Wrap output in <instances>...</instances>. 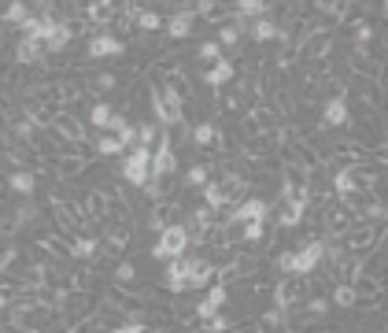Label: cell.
<instances>
[{
  "label": "cell",
  "instance_id": "cell-5",
  "mask_svg": "<svg viewBox=\"0 0 388 333\" xmlns=\"http://www.w3.org/2000/svg\"><path fill=\"white\" fill-rule=\"evenodd\" d=\"M300 300H303L300 278H296V274H285V281H278V289H274V307H281V311H292Z\"/></svg>",
  "mask_w": 388,
  "mask_h": 333
},
{
  "label": "cell",
  "instance_id": "cell-12",
  "mask_svg": "<svg viewBox=\"0 0 388 333\" xmlns=\"http://www.w3.org/2000/svg\"><path fill=\"white\" fill-rule=\"evenodd\" d=\"M119 8H122V0H89L85 15H89V22L103 27V22H111L115 15H119Z\"/></svg>",
  "mask_w": 388,
  "mask_h": 333
},
{
  "label": "cell",
  "instance_id": "cell-14",
  "mask_svg": "<svg viewBox=\"0 0 388 333\" xmlns=\"http://www.w3.org/2000/svg\"><path fill=\"white\" fill-rule=\"evenodd\" d=\"M192 22H196V11H192V8H178L174 15L166 19V34L181 41V37H189V34H192Z\"/></svg>",
  "mask_w": 388,
  "mask_h": 333
},
{
  "label": "cell",
  "instance_id": "cell-19",
  "mask_svg": "<svg viewBox=\"0 0 388 333\" xmlns=\"http://www.w3.org/2000/svg\"><path fill=\"white\" fill-rule=\"evenodd\" d=\"M189 137H192V145H196V148H215L218 141H222V137H218V126L211 119H203L200 126H192Z\"/></svg>",
  "mask_w": 388,
  "mask_h": 333
},
{
  "label": "cell",
  "instance_id": "cell-7",
  "mask_svg": "<svg viewBox=\"0 0 388 333\" xmlns=\"http://www.w3.org/2000/svg\"><path fill=\"white\" fill-rule=\"evenodd\" d=\"M266 215H270V204L259 200V197H248V200L233 204L229 222H252V219H266Z\"/></svg>",
  "mask_w": 388,
  "mask_h": 333
},
{
  "label": "cell",
  "instance_id": "cell-33",
  "mask_svg": "<svg viewBox=\"0 0 388 333\" xmlns=\"http://www.w3.org/2000/svg\"><path fill=\"white\" fill-rule=\"evenodd\" d=\"M111 330H119V333H145L148 323H145L141 315H126V318H119V323H115Z\"/></svg>",
  "mask_w": 388,
  "mask_h": 333
},
{
  "label": "cell",
  "instance_id": "cell-28",
  "mask_svg": "<svg viewBox=\"0 0 388 333\" xmlns=\"http://www.w3.org/2000/svg\"><path fill=\"white\" fill-rule=\"evenodd\" d=\"M333 304H336V307H355V304H359L355 289H352V281H340V285L333 289Z\"/></svg>",
  "mask_w": 388,
  "mask_h": 333
},
{
  "label": "cell",
  "instance_id": "cell-46",
  "mask_svg": "<svg viewBox=\"0 0 388 333\" xmlns=\"http://www.w3.org/2000/svg\"><path fill=\"white\" fill-rule=\"evenodd\" d=\"M134 278H137L134 263H119V267H115V281H134Z\"/></svg>",
  "mask_w": 388,
  "mask_h": 333
},
{
  "label": "cell",
  "instance_id": "cell-45",
  "mask_svg": "<svg viewBox=\"0 0 388 333\" xmlns=\"http://www.w3.org/2000/svg\"><path fill=\"white\" fill-rule=\"evenodd\" d=\"M108 245H111V248H126V245H129V229H126V226L111 229V234H108Z\"/></svg>",
  "mask_w": 388,
  "mask_h": 333
},
{
  "label": "cell",
  "instance_id": "cell-22",
  "mask_svg": "<svg viewBox=\"0 0 388 333\" xmlns=\"http://www.w3.org/2000/svg\"><path fill=\"white\" fill-rule=\"evenodd\" d=\"M233 11H237L240 19H259L270 11V0H233Z\"/></svg>",
  "mask_w": 388,
  "mask_h": 333
},
{
  "label": "cell",
  "instance_id": "cell-8",
  "mask_svg": "<svg viewBox=\"0 0 388 333\" xmlns=\"http://www.w3.org/2000/svg\"><path fill=\"white\" fill-rule=\"evenodd\" d=\"M166 289L171 292H185L189 289V255H178V260H166Z\"/></svg>",
  "mask_w": 388,
  "mask_h": 333
},
{
  "label": "cell",
  "instance_id": "cell-32",
  "mask_svg": "<svg viewBox=\"0 0 388 333\" xmlns=\"http://www.w3.org/2000/svg\"><path fill=\"white\" fill-rule=\"evenodd\" d=\"M96 152H100V156H119V152H126V145H122L115 134H103V137L96 141Z\"/></svg>",
  "mask_w": 388,
  "mask_h": 333
},
{
  "label": "cell",
  "instance_id": "cell-23",
  "mask_svg": "<svg viewBox=\"0 0 388 333\" xmlns=\"http://www.w3.org/2000/svg\"><path fill=\"white\" fill-rule=\"evenodd\" d=\"M71 255L74 260H93V255L100 252V241L96 237H71Z\"/></svg>",
  "mask_w": 388,
  "mask_h": 333
},
{
  "label": "cell",
  "instance_id": "cell-11",
  "mask_svg": "<svg viewBox=\"0 0 388 333\" xmlns=\"http://www.w3.org/2000/svg\"><path fill=\"white\" fill-rule=\"evenodd\" d=\"M329 45H333L329 30H307V41H303V48H300V56H303V59H326Z\"/></svg>",
  "mask_w": 388,
  "mask_h": 333
},
{
  "label": "cell",
  "instance_id": "cell-50",
  "mask_svg": "<svg viewBox=\"0 0 388 333\" xmlns=\"http://www.w3.org/2000/svg\"><path fill=\"white\" fill-rule=\"evenodd\" d=\"M34 4H48V0H34Z\"/></svg>",
  "mask_w": 388,
  "mask_h": 333
},
{
  "label": "cell",
  "instance_id": "cell-6",
  "mask_svg": "<svg viewBox=\"0 0 388 333\" xmlns=\"http://www.w3.org/2000/svg\"><path fill=\"white\" fill-rule=\"evenodd\" d=\"M126 52V45L119 41V37H111V34H93L89 37V59H108V56H122Z\"/></svg>",
  "mask_w": 388,
  "mask_h": 333
},
{
  "label": "cell",
  "instance_id": "cell-44",
  "mask_svg": "<svg viewBox=\"0 0 388 333\" xmlns=\"http://www.w3.org/2000/svg\"><path fill=\"white\" fill-rule=\"evenodd\" d=\"M370 41H373V27H370L366 19L355 22V45H370Z\"/></svg>",
  "mask_w": 388,
  "mask_h": 333
},
{
  "label": "cell",
  "instance_id": "cell-41",
  "mask_svg": "<svg viewBox=\"0 0 388 333\" xmlns=\"http://www.w3.org/2000/svg\"><path fill=\"white\" fill-rule=\"evenodd\" d=\"M200 59H207V67L218 63V59H222V45H218V41H203L200 45Z\"/></svg>",
  "mask_w": 388,
  "mask_h": 333
},
{
  "label": "cell",
  "instance_id": "cell-20",
  "mask_svg": "<svg viewBox=\"0 0 388 333\" xmlns=\"http://www.w3.org/2000/svg\"><path fill=\"white\" fill-rule=\"evenodd\" d=\"M8 189H11V193H19V197H34V189H37L34 171H11L8 174Z\"/></svg>",
  "mask_w": 388,
  "mask_h": 333
},
{
  "label": "cell",
  "instance_id": "cell-3",
  "mask_svg": "<svg viewBox=\"0 0 388 333\" xmlns=\"http://www.w3.org/2000/svg\"><path fill=\"white\" fill-rule=\"evenodd\" d=\"M352 122V104H347V93L340 89L333 100L322 104V126H329V130H340V126Z\"/></svg>",
  "mask_w": 388,
  "mask_h": 333
},
{
  "label": "cell",
  "instance_id": "cell-4",
  "mask_svg": "<svg viewBox=\"0 0 388 333\" xmlns=\"http://www.w3.org/2000/svg\"><path fill=\"white\" fill-rule=\"evenodd\" d=\"M344 245H347V252H370L373 245H378V229H373V222H362L359 219V226L352 222L344 229Z\"/></svg>",
  "mask_w": 388,
  "mask_h": 333
},
{
  "label": "cell",
  "instance_id": "cell-30",
  "mask_svg": "<svg viewBox=\"0 0 388 333\" xmlns=\"http://www.w3.org/2000/svg\"><path fill=\"white\" fill-rule=\"evenodd\" d=\"M148 104H152V115L159 119V126H166V104H163V89L159 85H148Z\"/></svg>",
  "mask_w": 388,
  "mask_h": 333
},
{
  "label": "cell",
  "instance_id": "cell-18",
  "mask_svg": "<svg viewBox=\"0 0 388 333\" xmlns=\"http://www.w3.org/2000/svg\"><path fill=\"white\" fill-rule=\"evenodd\" d=\"M52 134H56L59 141H82V137H85L82 122H78L74 115H56V122H52Z\"/></svg>",
  "mask_w": 388,
  "mask_h": 333
},
{
  "label": "cell",
  "instance_id": "cell-16",
  "mask_svg": "<svg viewBox=\"0 0 388 333\" xmlns=\"http://www.w3.org/2000/svg\"><path fill=\"white\" fill-rule=\"evenodd\" d=\"M355 222V215L352 208H326V229H329V237H344V229Z\"/></svg>",
  "mask_w": 388,
  "mask_h": 333
},
{
  "label": "cell",
  "instance_id": "cell-17",
  "mask_svg": "<svg viewBox=\"0 0 388 333\" xmlns=\"http://www.w3.org/2000/svg\"><path fill=\"white\" fill-rule=\"evenodd\" d=\"M45 56V45L34 41V37H22V41L15 45V63H22V67H34V63H41Z\"/></svg>",
  "mask_w": 388,
  "mask_h": 333
},
{
  "label": "cell",
  "instance_id": "cell-29",
  "mask_svg": "<svg viewBox=\"0 0 388 333\" xmlns=\"http://www.w3.org/2000/svg\"><path fill=\"white\" fill-rule=\"evenodd\" d=\"M263 234H266V219H252V222H244L240 241H248V245H259V241H263Z\"/></svg>",
  "mask_w": 388,
  "mask_h": 333
},
{
  "label": "cell",
  "instance_id": "cell-48",
  "mask_svg": "<svg viewBox=\"0 0 388 333\" xmlns=\"http://www.w3.org/2000/svg\"><path fill=\"white\" fill-rule=\"evenodd\" d=\"M307 311H310V315H326V311H329V300H326V297H315V300L307 304Z\"/></svg>",
  "mask_w": 388,
  "mask_h": 333
},
{
  "label": "cell",
  "instance_id": "cell-39",
  "mask_svg": "<svg viewBox=\"0 0 388 333\" xmlns=\"http://www.w3.org/2000/svg\"><path fill=\"white\" fill-rule=\"evenodd\" d=\"M137 30H145V34H152V30H159L163 27V19L159 15H155V11H137Z\"/></svg>",
  "mask_w": 388,
  "mask_h": 333
},
{
  "label": "cell",
  "instance_id": "cell-26",
  "mask_svg": "<svg viewBox=\"0 0 388 333\" xmlns=\"http://www.w3.org/2000/svg\"><path fill=\"white\" fill-rule=\"evenodd\" d=\"M30 15V8H26V0H11V4L0 11V22H11V27H19V22Z\"/></svg>",
  "mask_w": 388,
  "mask_h": 333
},
{
  "label": "cell",
  "instance_id": "cell-10",
  "mask_svg": "<svg viewBox=\"0 0 388 333\" xmlns=\"http://www.w3.org/2000/svg\"><path fill=\"white\" fill-rule=\"evenodd\" d=\"M218 274V267L203 255H189V289H207V281Z\"/></svg>",
  "mask_w": 388,
  "mask_h": 333
},
{
  "label": "cell",
  "instance_id": "cell-37",
  "mask_svg": "<svg viewBox=\"0 0 388 333\" xmlns=\"http://www.w3.org/2000/svg\"><path fill=\"white\" fill-rule=\"evenodd\" d=\"M85 211L93 215V219H103V215H108V197H103L100 189H93V193H89V208Z\"/></svg>",
  "mask_w": 388,
  "mask_h": 333
},
{
  "label": "cell",
  "instance_id": "cell-1",
  "mask_svg": "<svg viewBox=\"0 0 388 333\" xmlns=\"http://www.w3.org/2000/svg\"><path fill=\"white\" fill-rule=\"evenodd\" d=\"M189 229H185V222H166L163 229H159V241L152 245V255L155 260H178V255H185L189 252Z\"/></svg>",
  "mask_w": 388,
  "mask_h": 333
},
{
  "label": "cell",
  "instance_id": "cell-34",
  "mask_svg": "<svg viewBox=\"0 0 388 333\" xmlns=\"http://www.w3.org/2000/svg\"><path fill=\"white\" fill-rule=\"evenodd\" d=\"M263 326L266 330H289V311H281V307H270L263 315Z\"/></svg>",
  "mask_w": 388,
  "mask_h": 333
},
{
  "label": "cell",
  "instance_id": "cell-35",
  "mask_svg": "<svg viewBox=\"0 0 388 333\" xmlns=\"http://www.w3.org/2000/svg\"><path fill=\"white\" fill-rule=\"evenodd\" d=\"M318 8L326 11L329 19H344L347 8H352V0H318Z\"/></svg>",
  "mask_w": 388,
  "mask_h": 333
},
{
  "label": "cell",
  "instance_id": "cell-9",
  "mask_svg": "<svg viewBox=\"0 0 388 333\" xmlns=\"http://www.w3.org/2000/svg\"><path fill=\"white\" fill-rule=\"evenodd\" d=\"M322 255H326V241H307V245L296 252V260H300V278H307V274H315L318 267H322Z\"/></svg>",
  "mask_w": 388,
  "mask_h": 333
},
{
  "label": "cell",
  "instance_id": "cell-13",
  "mask_svg": "<svg viewBox=\"0 0 388 333\" xmlns=\"http://www.w3.org/2000/svg\"><path fill=\"white\" fill-rule=\"evenodd\" d=\"M229 300V289L222 285V281H218V285H211L207 289V297L196 304V315L200 318H207V315H215V311H222V304Z\"/></svg>",
  "mask_w": 388,
  "mask_h": 333
},
{
  "label": "cell",
  "instance_id": "cell-47",
  "mask_svg": "<svg viewBox=\"0 0 388 333\" xmlns=\"http://www.w3.org/2000/svg\"><path fill=\"white\" fill-rule=\"evenodd\" d=\"M15 260H19V248L15 245L4 248V252H0V271H11V263H15Z\"/></svg>",
  "mask_w": 388,
  "mask_h": 333
},
{
  "label": "cell",
  "instance_id": "cell-25",
  "mask_svg": "<svg viewBox=\"0 0 388 333\" xmlns=\"http://www.w3.org/2000/svg\"><path fill=\"white\" fill-rule=\"evenodd\" d=\"M71 37H74V30L67 27V22H59V30L45 41V52H63V48L71 45Z\"/></svg>",
  "mask_w": 388,
  "mask_h": 333
},
{
  "label": "cell",
  "instance_id": "cell-15",
  "mask_svg": "<svg viewBox=\"0 0 388 333\" xmlns=\"http://www.w3.org/2000/svg\"><path fill=\"white\" fill-rule=\"evenodd\" d=\"M229 78H237V67H233L229 59H218V63H211V67L203 71V82H207V89H218V85H226Z\"/></svg>",
  "mask_w": 388,
  "mask_h": 333
},
{
  "label": "cell",
  "instance_id": "cell-43",
  "mask_svg": "<svg viewBox=\"0 0 388 333\" xmlns=\"http://www.w3.org/2000/svg\"><path fill=\"white\" fill-rule=\"evenodd\" d=\"M155 137H159V130H155L152 122H145V126H141V130H137V145L152 148V145H155Z\"/></svg>",
  "mask_w": 388,
  "mask_h": 333
},
{
  "label": "cell",
  "instance_id": "cell-38",
  "mask_svg": "<svg viewBox=\"0 0 388 333\" xmlns=\"http://www.w3.org/2000/svg\"><path fill=\"white\" fill-rule=\"evenodd\" d=\"M203 330H207V333H226V330H233V323H229L222 311H215V315L203 318Z\"/></svg>",
  "mask_w": 388,
  "mask_h": 333
},
{
  "label": "cell",
  "instance_id": "cell-21",
  "mask_svg": "<svg viewBox=\"0 0 388 333\" xmlns=\"http://www.w3.org/2000/svg\"><path fill=\"white\" fill-rule=\"evenodd\" d=\"M244 30H248L259 45H266V41H274V37H278V22H270L266 15H259V19H252V27H244Z\"/></svg>",
  "mask_w": 388,
  "mask_h": 333
},
{
  "label": "cell",
  "instance_id": "cell-40",
  "mask_svg": "<svg viewBox=\"0 0 388 333\" xmlns=\"http://www.w3.org/2000/svg\"><path fill=\"white\" fill-rule=\"evenodd\" d=\"M278 271L300 278V260H296V252H281V255H278Z\"/></svg>",
  "mask_w": 388,
  "mask_h": 333
},
{
  "label": "cell",
  "instance_id": "cell-27",
  "mask_svg": "<svg viewBox=\"0 0 388 333\" xmlns=\"http://www.w3.org/2000/svg\"><path fill=\"white\" fill-rule=\"evenodd\" d=\"M111 119H115L111 104H93V111H89V126H96V130H108Z\"/></svg>",
  "mask_w": 388,
  "mask_h": 333
},
{
  "label": "cell",
  "instance_id": "cell-24",
  "mask_svg": "<svg viewBox=\"0 0 388 333\" xmlns=\"http://www.w3.org/2000/svg\"><path fill=\"white\" fill-rule=\"evenodd\" d=\"M244 37V19L237 15V22H222V27H218V45L222 48H233Z\"/></svg>",
  "mask_w": 388,
  "mask_h": 333
},
{
  "label": "cell",
  "instance_id": "cell-36",
  "mask_svg": "<svg viewBox=\"0 0 388 333\" xmlns=\"http://www.w3.org/2000/svg\"><path fill=\"white\" fill-rule=\"evenodd\" d=\"M203 182H211V171H207L203 163H196V166H189V174H185V185L189 189H200Z\"/></svg>",
  "mask_w": 388,
  "mask_h": 333
},
{
  "label": "cell",
  "instance_id": "cell-31",
  "mask_svg": "<svg viewBox=\"0 0 388 333\" xmlns=\"http://www.w3.org/2000/svg\"><path fill=\"white\" fill-rule=\"evenodd\" d=\"M56 171H59V178H74V174L85 171V160H82V156H63Z\"/></svg>",
  "mask_w": 388,
  "mask_h": 333
},
{
  "label": "cell",
  "instance_id": "cell-49",
  "mask_svg": "<svg viewBox=\"0 0 388 333\" xmlns=\"http://www.w3.org/2000/svg\"><path fill=\"white\" fill-rule=\"evenodd\" d=\"M4 307H8V292L0 289V311H4Z\"/></svg>",
  "mask_w": 388,
  "mask_h": 333
},
{
  "label": "cell",
  "instance_id": "cell-42",
  "mask_svg": "<svg viewBox=\"0 0 388 333\" xmlns=\"http://www.w3.org/2000/svg\"><path fill=\"white\" fill-rule=\"evenodd\" d=\"M115 85H119V78H115L111 71H103V74H96V78H93V89H96V93H111Z\"/></svg>",
  "mask_w": 388,
  "mask_h": 333
},
{
  "label": "cell",
  "instance_id": "cell-2",
  "mask_svg": "<svg viewBox=\"0 0 388 333\" xmlns=\"http://www.w3.org/2000/svg\"><path fill=\"white\" fill-rule=\"evenodd\" d=\"M148 166H152V148L134 145V148L126 152V160H122V178L134 189H145L148 185Z\"/></svg>",
  "mask_w": 388,
  "mask_h": 333
}]
</instances>
